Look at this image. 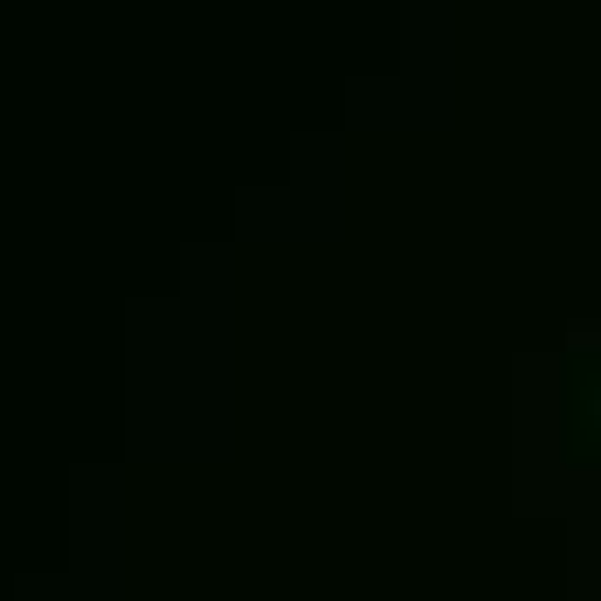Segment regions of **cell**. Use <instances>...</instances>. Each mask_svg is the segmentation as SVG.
Returning a JSON list of instances; mask_svg holds the SVG:
<instances>
[{
    "mask_svg": "<svg viewBox=\"0 0 601 601\" xmlns=\"http://www.w3.org/2000/svg\"><path fill=\"white\" fill-rule=\"evenodd\" d=\"M595 415H601V401H595Z\"/></svg>",
    "mask_w": 601,
    "mask_h": 601,
    "instance_id": "cell-1",
    "label": "cell"
}]
</instances>
